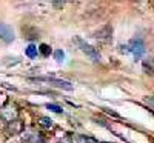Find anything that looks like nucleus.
I'll return each mask as SVG.
<instances>
[{
    "mask_svg": "<svg viewBox=\"0 0 154 143\" xmlns=\"http://www.w3.org/2000/svg\"><path fill=\"white\" fill-rule=\"evenodd\" d=\"M31 82L35 83H46L49 86H56V88H62V89H66V91H72L74 86L66 82V80H62V79H56V77H34L31 79Z\"/></svg>",
    "mask_w": 154,
    "mask_h": 143,
    "instance_id": "1",
    "label": "nucleus"
},
{
    "mask_svg": "<svg viewBox=\"0 0 154 143\" xmlns=\"http://www.w3.org/2000/svg\"><path fill=\"white\" fill-rule=\"evenodd\" d=\"M74 42L77 43V46L80 48V51H83V53H85L88 57H91L94 62H99V60H100V54H99V51H97L94 46L88 45L85 40H82V38H79V37H74Z\"/></svg>",
    "mask_w": 154,
    "mask_h": 143,
    "instance_id": "2",
    "label": "nucleus"
},
{
    "mask_svg": "<svg viewBox=\"0 0 154 143\" xmlns=\"http://www.w3.org/2000/svg\"><path fill=\"white\" fill-rule=\"evenodd\" d=\"M17 115H19V111H17V108L12 105V103H9V105H5L3 108H0V119H3L6 123L16 120Z\"/></svg>",
    "mask_w": 154,
    "mask_h": 143,
    "instance_id": "3",
    "label": "nucleus"
},
{
    "mask_svg": "<svg viewBox=\"0 0 154 143\" xmlns=\"http://www.w3.org/2000/svg\"><path fill=\"white\" fill-rule=\"evenodd\" d=\"M125 48L126 53H131L136 59H139L140 56H142L145 53V46H143V42L142 40H139V38H136V40H131L130 45H126V46H122Z\"/></svg>",
    "mask_w": 154,
    "mask_h": 143,
    "instance_id": "4",
    "label": "nucleus"
},
{
    "mask_svg": "<svg viewBox=\"0 0 154 143\" xmlns=\"http://www.w3.org/2000/svg\"><path fill=\"white\" fill-rule=\"evenodd\" d=\"M0 38H2L3 42L9 43L14 40V31L9 25H5V23H0Z\"/></svg>",
    "mask_w": 154,
    "mask_h": 143,
    "instance_id": "5",
    "label": "nucleus"
},
{
    "mask_svg": "<svg viewBox=\"0 0 154 143\" xmlns=\"http://www.w3.org/2000/svg\"><path fill=\"white\" fill-rule=\"evenodd\" d=\"M111 32H112L111 26H103L100 31L94 32V37H96V38H100V40H106V38L111 37Z\"/></svg>",
    "mask_w": 154,
    "mask_h": 143,
    "instance_id": "6",
    "label": "nucleus"
},
{
    "mask_svg": "<svg viewBox=\"0 0 154 143\" xmlns=\"http://www.w3.org/2000/svg\"><path fill=\"white\" fill-rule=\"evenodd\" d=\"M74 138H75L77 143H99L96 138H93V137H86V135H75Z\"/></svg>",
    "mask_w": 154,
    "mask_h": 143,
    "instance_id": "7",
    "label": "nucleus"
},
{
    "mask_svg": "<svg viewBox=\"0 0 154 143\" xmlns=\"http://www.w3.org/2000/svg\"><path fill=\"white\" fill-rule=\"evenodd\" d=\"M25 53H26V56H28V57L34 59V57L37 56V53H38V48H37L35 45H29V46L26 48V51H25Z\"/></svg>",
    "mask_w": 154,
    "mask_h": 143,
    "instance_id": "8",
    "label": "nucleus"
},
{
    "mask_svg": "<svg viewBox=\"0 0 154 143\" xmlns=\"http://www.w3.org/2000/svg\"><path fill=\"white\" fill-rule=\"evenodd\" d=\"M143 103H145V105L154 112V97H143Z\"/></svg>",
    "mask_w": 154,
    "mask_h": 143,
    "instance_id": "9",
    "label": "nucleus"
},
{
    "mask_svg": "<svg viewBox=\"0 0 154 143\" xmlns=\"http://www.w3.org/2000/svg\"><path fill=\"white\" fill-rule=\"evenodd\" d=\"M40 125H43L45 128H54V123L51 119H48V117H42L40 119Z\"/></svg>",
    "mask_w": 154,
    "mask_h": 143,
    "instance_id": "10",
    "label": "nucleus"
},
{
    "mask_svg": "<svg viewBox=\"0 0 154 143\" xmlns=\"http://www.w3.org/2000/svg\"><path fill=\"white\" fill-rule=\"evenodd\" d=\"M46 108H48L49 111H53V112H59V114H62V112H63V109H62L59 105H53V103H48Z\"/></svg>",
    "mask_w": 154,
    "mask_h": 143,
    "instance_id": "11",
    "label": "nucleus"
},
{
    "mask_svg": "<svg viewBox=\"0 0 154 143\" xmlns=\"http://www.w3.org/2000/svg\"><path fill=\"white\" fill-rule=\"evenodd\" d=\"M38 51H40L43 56H49V54H51V46H48V45H40V46H38Z\"/></svg>",
    "mask_w": 154,
    "mask_h": 143,
    "instance_id": "12",
    "label": "nucleus"
},
{
    "mask_svg": "<svg viewBox=\"0 0 154 143\" xmlns=\"http://www.w3.org/2000/svg\"><path fill=\"white\" fill-rule=\"evenodd\" d=\"M63 57H65V54H63V51H56V53H54V59L57 60V62H62L63 60Z\"/></svg>",
    "mask_w": 154,
    "mask_h": 143,
    "instance_id": "13",
    "label": "nucleus"
},
{
    "mask_svg": "<svg viewBox=\"0 0 154 143\" xmlns=\"http://www.w3.org/2000/svg\"><path fill=\"white\" fill-rule=\"evenodd\" d=\"M60 143H71V141H69V138H68V137H66V138H63V140H62V141H60Z\"/></svg>",
    "mask_w": 154,
    "mask_h": 143,
    "instance_id": "14",
    "label": "nucleus"
}]
</instances>
